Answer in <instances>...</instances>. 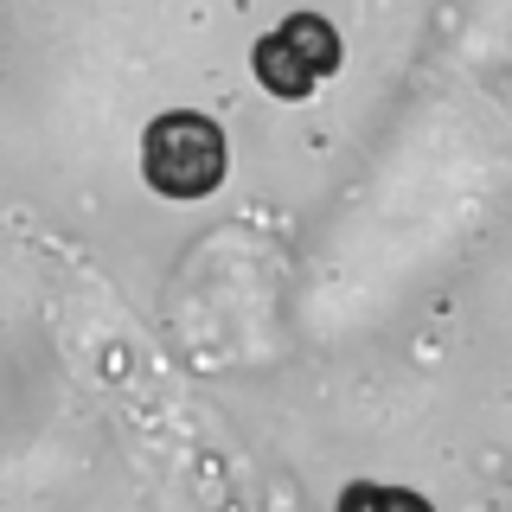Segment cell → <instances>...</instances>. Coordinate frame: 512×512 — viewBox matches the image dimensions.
I'll list each match as a JSON object with an SVG mask.
<instances>
[{"label": "cell", "mask_w": 512, "mask_h": 512, "mask_svg": "<svg viewBox=\"0 0 512 512\" xmlns=\"http://www.w3.org/2000/svg\"><path fill=\"white\" fill-rule=\"evenodd\" d=\"M224 167H231L224 128L212 116H199V109H173V116H160L141 135V173L167 199H205V192H218Z\"/></svg>", "instance_id": "1"}, {"label": "cell", "mask_w": 512, "mask_h": 512, "mask_svg": "<svg viewBox=\"0 0 512 512\" xmlns=\"http://www.w3.org/2000/svg\"><path fill=\"white\" fill-rule=\"evenodd\" d=\"M250 64H256V77H263V90H269V96H282V103H301V96H314V84H320V77L308 71V64H301V52L282 39V32L256 39Z\"/></svg>", "instance_id": "2"}, {"label": "cell", "mask_w": 512, "mask_h": 512, "mask_svg": "<svg viewBox=\"0 0 512 512\" xmlns=\"http://www.w3.org/2000/svg\"><path fill=\"white\" fill-rule=\"evenodd\" d=\"M288 45L301 52V64H308L314 77H327V71H340V32H333L320 13H288V20L276 26Z\"/></svg>", "instance_id": "3"}, {"label": "cell", "mask_w": 512, "mask_h": 512, "mask_svg": "<svg viewBox=\"0 0 512 512\" xmlns=\"http://www.w3.org/2000/svg\"><path fill=\"white\" fill-rule=\"evenodd\" d=\"M340 512H436V506L410 487H372V480H359V487L340 493Z\"/></svg>", "instance_id": "4"}]
</instances>
